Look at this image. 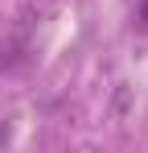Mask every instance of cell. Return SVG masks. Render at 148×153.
Masks as SVG:
<instances>
[{
  "label": "cell",
  "mask_w": 148,
  "mask_h": 153,
  "mask_svg": "<svg viewBox=\"0 0 148 153\" xmlns=\"http://www.w3.org/2000/svg\"><path fill=\"white\" fill-rule=\"evenodd\" d=\"M53 4L58 0H21V25H37V21H45L49 13H53Z\"/></svg>",
  "instance_id": "6da1fadb"
}]
</instances>
